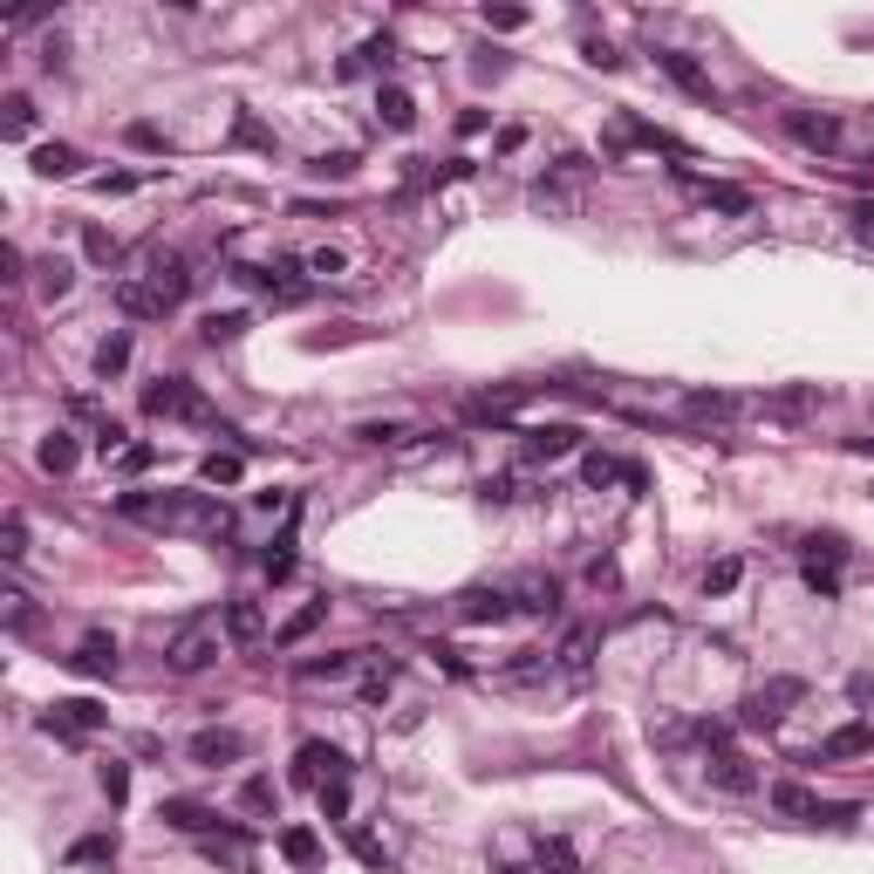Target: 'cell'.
Here are the masks:
<instances>
[{
    "mask_svg": "<svg viewBox=\"0 0 874 874\" xmlns=\"http://www.w3.org/2000/svg\"><path fill=\"white\" fill-rule=\"evenodd\" d=\"M123 520H137V526H158V533H198V539H213L233 526V512H226L213 493H123L117 499Z\"/></svg>",
    "mask_w": 874,
    "mask_h": 874,
    "instance_id": "cell-1",
    "label": "cell"
},
{
    "mask_svg": "<svg viewBox=\"0 0 874 874\" xmlns=\"http://www.w3.org/2000/svg\"><path fill=\"white\" fill-rule=\"evenodd\" d=\"M219 635H226V622H213V615H192V622H178V629L165 635V670H171V677H198L205 663L219 656Z\"/></svg>",
    "mask_w": 874,
    "mask_h": 874,
    "instance_id": "cell-2",
    "label": "cell"
},
{
    "mask_svg": "<svg viewBox=\"0 0 874 874\" xmlns=\"http://www.w3.org/2000/svg\"><path fill=\"white\" fill-rule=\"evenodd\" d=\"M800 697H806V683H800V677H773V683H758L752 697L738 704V725H752V731H773V725H779V717H786L792 704H800Z\"/></svg>",
    "mask_w": 874,
    "mask_h": 874,
    "instance_id": "cell-3",
    "label": "cell"
},
{
    "mask_svg": "<svg viewBox=\"0 0 874 874\" xmlns=\"http://www.w3.org/2000/svg\"><path fill=\"white\" fill-rule=\"evenodd\" d=\"M144 410H150V417H178V424H213V403H205L185 376L150 383V390H144Z\"/></svg>",
    "mask_w": 874,
    "mask_h": 874,
    "instance_id": "cell-4",
    "label": "cell"
},
{
    "mask_svg": "<svg viewBox=\"0 0 874 874\" xmlns=\"http://www.w3.org/2000/svg\"><path fill=\"white\" fill-rule=\"evenodd\" d=\"M102 725H110V711L89 704V697H62V704H48V711H41V731H48V738H62V744H83V738H96Z\"/></svg>",
    "mask_w": 874,
    "mask_h": 874,
    "instance_id": "cell-5",
    "label": "cell"
},
{
    "mask_svg": "<svg viewBox=\"0 0 874 874\" xmlns=\"http://www.w3.org/2000/svg\"><path fill=\"white\" fill-rule=\"evenodd\" d=\"M786 137L813 150V158H827V150H840V117L827 110H786Z\"/></svg>",
    "mask_w": 874,
    "mask_h": 874,
    "instance_id": "cell-6",
    "label": "cell"
},
{
    "mask_svg": "<svg viewBox=\"0 0 874 874\" xmlns=\"http://www.w3.org/2000/svg\"><path fill=\"white\" fill-rule=\"evenodd\" d=\"M185 758H192V765H213V773H219V765H240V758H246V738L226 731V725H205V731L185 738Z\"/></svg>",
    "mask_w": 874,
    "mask_h": 874,
    "instance_id": "cell-7",
    "label": "cell"
},
{
    "mask_svg": "<svg viewBox=\"0 0 874 874\" xmlns=\"http://www.w3.org/2000/svg\"><path fill=\"white\" fill-rule=\"evenodd\" d=\"M867 752H874V725H840L813 752H800V765H834V758H867Z\"/></svg>",
    "mask_w": 874,
    "mask_h": 874,
    "instance_id": "cell-8",
    "label": "cell"
},
{
    "mask_svg": "<svg viewBox=\"0 0 874 874\" xmlns=\"http://www.w3.org/2000/svg\"><path fill=\"white\" fill-rule=\"evenodd\" d=\"M144 288L158 294L165 307H178V301L192 294V267L178 260V253H150V267H144Z\"/></svg>",
    "mask_w": 874,
    "mask_h": 874,
    "instance_id": "cell-9",
    "label": "cell"
},
{
    "mask_svg": "<svg viewBox=\"0 0 874 874\" xmlns=\"http://www.w3.org/2000/svg\"><path fill=\"white\" fill-rule=\"evenodd\" d=\"M294 779L301 786H328V779H349V758L336 752V744H301V752H294Z\"/></svg>",
    "mask_w": 874,
    "mask_h": 874,
    "instance_id": "cell-10",
    "label": "cell"
},
{
    "mask_svg": "<svg viewBox=\"0 0 874 874\" xmlns=\"http://www.w3.org/2000/svg\"><path fill=\"white\" fill-rule=\"evenodd\" d=\"M587 670H595V629H574V635L554 650V677L574 690V683H587Z\"/></svg>",
    "mask_w": 874,
    "mask_h": 874,
    "instance_id": "cell-11",
    "label": "cell"
},
{
    "mask_svg": "<svg viewBox=\"0 0 874 874\" xmlns=\"http://www.w3.org/2000/svg\"><path fill=\"white\" fill-rule=\"evenodd\" d=\"M574 445H581V430H574V424H539V430H526L520 458H526V465H554V458H568Z\"/></svg>",
    "mask_w": 874,
    "mask_h": 874,
    "instance_id": "cell-12",
    "label": "cell"
},
{
    "mask_svg": "<svg viewBox=\"0 0 874 874\" xmlns=\"http://www.w3.org/2000/svg\"><path fill=\"white\" fill-rule=\"evenodd\" d=\"M219 622H226V642H240V650H253V642L267 635V608L253 602V595H233V602H226V615H219Z\"/></svg>",
    "mask_w": 874,
    "mask_h": 874,
    "instance_id": "cell-13",
    "label": "cell"
},
{
    "mask_svg": "<svg viewBox=\"0 0 874 874\" xmlns=\"http://www.w3.org/2000/svg\"><path fill=\"white\" fill-rule=\"evenodd\" d=\"M69 670H83V677H117V635L89 629V635L69 650Z\"/></svg>",
    "mask_w": 874,
    "mask_h": 874,
    "instance_id": "cell-14",
    "label": "cell"
},
{
    "mask_svg": "<svg viewBox=\"0 0 874 874\" xmlns=\"http://www.w3.org/2000/svg\"><path fill=\"white\" fill-rule=\"evenodd\" d=\"M656 69L670 75V83L683 89V96H697V102H717V89H711V75L690 62V56H677V48H656Z\"/></svg>",
    "mask_w": 874,
    "mask_h": 874,
    "instance_id": "cell-15",
    "label": "cell"
},
{
    "mask_svg": "<svg viewBox=\"0 0 874 874\" xmlns=\"http://www.w3.org/2000/svg\"><path fill=\"white\" fill-rule=\"evenodd\" d=\"M506 615H520L506 587H465L458 595V622H506Z\"/></svg>",
    "mask_w": 874,
    "mask_h": 874,
    "instance_id": "cell-16",
    "label": "cell"
},
{
    "mask_svg": "<svg viewBox=\"0 0 874 874\" xmlns=\"http://www.w3.org/2000/svg\"><path fill=\"white\" fill-rule=\"evenodd\" d=\"M158 820H165V827H178V834H219V813L213 806H198V800H165L158 806Z\"/></svg>",
    "mask_w": 874,
    "mask_h": 874,
    "instance_id": "cell-17",
    "label": "cell"
},
{
    "mask_svg": "<svg viewBox=\"0 0 874 874\" xmlns=\"http://www.w3.org/2000/svg\"><path fill=\"white\" fill-rule=\"evenodd\" d=\"M574 178H581V158L560 165V178H539V185H533V205H539V213H574Z\"/></svg>",
    "mask_w": 874,
    "mask_h": 874,
    "instance_id": "cell-18",
    "label": "cell"
},
{
    "mask_svg": "<svg viewBox=\"0 0 874 874\" xmlns=\"http://www.w3.org/2000/svg\"><path fill=\"white\" fill-rule=\"evenodd\" d=\"M512 608L520 615H560V581L554 574H526L520 587H512Z\"/></svg>",
    "mask_w": 874,
    "mask_h": 874,
    "instance_id": "cell-19",
    "label": "cell"
},
{
    "mask_svg": "<svg viewBox=\"0 0 874 874\" xmlns=\"http://www.w3.org/2000/svg\"><path fill=\"white\" fill-rule=\"evenodd\" d=\"M369 663V650H336V656H307V663H294V677H307V683H336V677H349V670H363Z\"/></svg>",
    "mask_w": 874,
    "mask_h": 874,
    "instance_id": "cell-20",
    "label": "cell"
},
{
    "mask_svg": "<svg viewBox=\"0 0 874 874\" xmlns=\"http://www.w3.org/2000/svg\"><path fill=\"white\" fill-rule=\"evenodd\" d=\"M711 786H725V792H752V765H744V752H731V744H711Z\"/></svg>",
    "mask_w": 874,
    "mask_h": 874,
    "instance_id": "cell-21",
    "label": "cell"
},
{
    "mask_svg": "<svg viewBox=\"0 0 874 874\" xmlns=\"http://www.w3.org/2000/svg\"><path fill=\"white\" fill-rule=\"evenodd\" d=\"M35 288H41V301H62L75 288V260H69V253H41V260H35Z\"/></svg>",
    "mask_w": 874,
    "mask_h": 874,
    "instance_id": "cell-22",
    "label": "cell"
},
{
    "mask_svg": "<svg viewBox=\"0 0 874 874\" xmlns=\"http://www.w3.org/2000/svg\"><path fill=\"white\" fill-rule=\"evenodd\" d=\"M499 683H506V690H533V683H560V677H554V656H547V650H526Z\"/></svg>",
    "mask_w": 874,
    "mask_h": 874,
    "instance_id": "cell-23",
    "label": "cell"
},
{
    "mask_svg": "<svg viewBox=\"0 0 874 874\" xmlns=\"http://www.w3.org/2000/svg\"><path fill=\"white\" fill-rule=\"evenodd\" d=\"M117 307H123V315H137V321H165V315H171V307L150 294L144 280H117Z\"/></svg>",
    "mask_w": 874,
    "mask_h": 874,
    "instance_id": "cell-24",
    "label": "cell"
},
{
    "mask_svg": "<svg viewBox=\"0 0 874 874\" xmlns=\"http://www.w3.org/2000/svg\"><path fill=\"white\" fill-rule=\"evenodd\" d=\"M75 458H83V451H75V430H48V437H41V472H48V478H69Z\"/></svg>",
    "mask_w": 874,
    "mask_h": 874,
    "instance_id": "cell-25",
    "label": "cell"
},
{
    "mask_svg": "<svg viewBox=\"0 0 874 874\" xmlns=\"http://www.w3.org/2000/svg\"><path fill=\"white\" fill-rule=\"evenodd\" d=\"M683 417H690V424H725V417H738V397L697 390V397H683Z\"/></svg>",
    "mask_w": 874,
    "mask_h": 874,
    "instance_id": "cell-26",
    "label": "cell"
},
{
    "mask_svg": "<svg viewBox=\"0 0 874 874\" xmlns=\"http://www.w3.org/2000/svg\"><path fill=\"white\" fill-rule=\"evenodd\" d=\"M205 861H226L233 874H246L253 867V847H246V834H205Z\"/></svg>",
    "mask_w": 874,
    "mask_h": 874,
    "instance_id": "cell-27",
    "label": "cell"
},
{
    "mask_svg": "<svg viewBox=\"0 0 874 874\" xmlns=\"http://www.w3.org/2000/svg\"><path fill=\"white\" fill-rule=\"evenodd\" d=\"M83 171V150L75 144H41L35 150V178H75Z\"/></svg>",
    "mask_w": 874,
    "mask_h": 874,
    "instance_id": "cell-28",
    "label": "cell"
},
{
    "mask_svg": "<svg viewBox=\"0 0 874 874\" xmlns=\"http://www.w3.org/2000/svg\"><path fill=\"white\" fill-rule=\"evenodd\" d=\"M321 622H328V602H307L301 615H288V622H280V635H274V642H280V650H294V642H307Z\"/></svg>",
    "mask_w": 874,
    "mask_h": 874,
    "instance_id": "cell-29",
    "label": "cell"
},
{
    "mask_svg": "<svg viewBox=\"0 0 874 874\" xmlns=\"http://www.w3.org/2000/svg\"><path fill=\"white\" fill-rule=\"evenodd\" d=\"M533 397V383H506V390H478L472 397V417H506L512 403H526Z\"/></svg>",
    "mask_w": 874,
    "mask_h": 874,
    "instance_id": "cell-30",
    "label": "cell"
},
{
    "mask_svg": "<svg viewBox=\"0 0 874 874\" xmlns=\"http://www.w3.org/2000/svg\"><path fill=\"white\" fill-rule=\"evenodd\" d=\"M0 110H8V117H0V137H8V144H21V137L35 131V102L21 96V89H8V102H0Z\"/></svg>",
    "mask_w": 874,
    "mask_h": 874,
    "instance_id": "cell-31",
    "label": "cell"
},
{
    "mask_svg": "<svg viewBox=\"0 0 874 874\" xmlns=\"http://www.w3.org/2000/svg\"><path fill=\"white\" fill-rule=\"evenodd\" d=\"M123 369H131V336L117 328V336H102V342H96V376L110 383V376H123Z\"/></svg>",
    "mask_w": 874,
    "mask_h": 874,
    "instance_id": "cell-32",
    "label": "cell"
},
{
    "mask_svg": "<svg viewBox=\"0 0 874 874\" xmlns=\"http://www.w3.org/2000/svg\"><path fill=\"white\" fill-rule=\"evenodd\" d=\"M376 117L390 123V131H410V123H417V102H410V89H383L376 96Z\"/></svg>",
    "mask_w": 874,
    "mask_h": 874,
    "instance_id": "cell-33",
    "label": "cell"
},
{
    "mask_svg": "<svg viewBox=\"0 0 874 874\" xmlns=\"http://www.w3.org/2000/svg\"><path fill=\"white\" fill-rule=\"evenodd\" d=\"M773 806H779L786 820H813V813H820V800H813L806 786H792V779H779V786H773Z\"/></svg>",
    "mask_w": 874,
    "mask_h": 874,
    "instance_id": "cell-34",
    "label": "cell"
},
{
    "mask_svg": "<svg viewBox=\"0 0 874 874\" xmlns=\"http://www.w3.org/2000/svg\"><path fill=\"white\" fill-rule=\"evenodd\" d=\"M533 867H539V874H574V847L560 840V834L539 840V847H533Z\"/></svg>",
    "mask_w": 874,
    "mask_h": 874,
    "instance_id": "cell-35",
    "label": "cell"
},
{
    "mask_svg": "<svg viewBox=\"0 0 874 874\" xmlns=\"http://www.w3.org/2000/svg\"><path fill=\"white\" fill-rule=\"evenodd\" d=\"M240 472H246V458H240V451H213V458L198 465V478H205V485H240Z\"/></svg>",
    "mask_w": 874,
    "mask_h": 874,
    "instance_id": "cell-36",
    "label": "cell"
},
{
    "mask_svg": "<svg viewBox=\"0 0 874 874\" xmlns=\"http://www.w3.org/2000/svg\"><path fill=\"white\" fill-rule=\"evenodd\" d=\"M280 854H288L294 867H315L321 861V840L307 834V827H288V834H280Z\"/></svg>",
    "mask_w": 874,
    "mask_h": 874,
    "instance_id": "cell-37",
    "label": "cell"
},
{
    "mask_svg": "<svg viewBox=\"0 0 874 874\" xmlns=\"http://www.w3.org/2000/svg\"><path fill=\"white\" fill-rule=\"evenodd\" d=\"M704 205H711V213L744 219V213H752V192H744V185H704Z\"/></svg>",
    "mask_w": 874,
    "mask_h": 874,
    "instance_id": "cell-38",
    "label": "cell"
},
{
    "mask_svg": "<svg viewBox=\"0 0 874 874\" xmlns=\"http://www.w3.org/2000/svg\"><path fill=\"white\" fill-rule=\"evenodd\" d=\"M89 861H117V834H89L69 847V867H89Z\"/></svg>",
    "mask_w": 874,
    "mask_h": 874,
    "instance_id": "cell-39",
    "label": "cell"
},
{
    "mask_svg": "<svg viewBox=\"0 0 874 874\" xmlns=\"http://www.w3.org/2000/svg\"><path fill=\"white\" fill-rule=\"evenodd\" d=\"M96 786H102V800H110V806H123V800H131V765H102V773H96Z\"/></svg>",
    "mask_w": 874,
    "mask_h": 874,
    "instance_id": "cell-40",
    "label": "cell"
},
{
    "mask_svg": "<svg viewBox=\"0 0 874 874\" xmlns=\"http://www.w3.org/2000/svg\"><path fill=\"white\" fill-rule=\"evenodd\" d=\"M21 554H28V520L8 512V520H0V560H21Z\"/></svg>",
    "mask_w": 874,
    "mask_h": 874,
    "instance_id": "cell-41",
    "label": "cell"
},
{
    "mask_svg": "<svg viewBox=\"0 0 874 874\" xmlns=\"http://www.w3.org/2000/svg\"><path fill=\"white\" fill-rule=\"evenodd\" d=\"M806 587L820 602H834L840 595V568H834V560H806Z\"/></svg>",
    "mask_w": 874,
    "mask_h": 874,
    "instance_id": "cell-42",
    "label": "cell"
},
{
    "mask_svg": "<svg viewBox=\"0 0 874 874\" xmlns=\"http://www.w3.org/2000/svg\"><path fill=\"white\" fill-rule=\"evenodd\" d=\"M403 437H410V424H355V445H369V451L403 445Z\"/></svg>",
    "mask_w": 874,
    "mask_h": 874,
    "instance_id": "cell-43",
    "label": "cell"
},
{
    "mask_svg": "<svg viewBox=\"0 0 874 874\" xmlns=\"http://www.w3.org/2000/svg\"><path fill=\"white\" fill-rule=\"evenodd\" d=\"M738 574H744V568H738L731 554H725V560H711V568H704V595H731V587H738Z\"/></svg>",
    "mask_w": 874,
    "mask_h": 874,
    "instance_id": "cell-44",
    "label": "cell"
},
{
    "mask_svg": "<svg viewBox=\"0 0 874 874\" xmlns=\"http://www.w3.org/2000/svg\"><path fill=\"white\" fill-rule=\"evenodd\" d=\"M260 568H267L274 581H288V574H294V539H288V533H280V539H274V547L260 554Z\"/></svg>",
    "mask_w": 874,
    "mask_h": 874,
    "instance_id": "cell-45",
    "label": "cell"
},
{
    "mask_svg": "<svg viewBox=\"0 0 874 874\" xmlns=\"http://www.w3.org/2000/svg\"><path fill=\"white\" fill-rule=\"evenodd\" d=\"M150 465H158V445H123V451H117V472H123V478H137V472H150Z\"/></svg>",
    "mask_w": 874,
    "mask_h": 874,
    "instance_id": "cell-46",
    "label": "cell"
},
{
    "mask_svg": "<svg viewBox=\"0 0 874 874\" xmlns=\"http://www.w3.org/2000/svg\"><path fill=\"white\" fill-rule=\"evenodd\" d=\"M240 806H246V813H274V806H280V792H274V779H246V792H240Z\"/></svg>",
    "mask_w": 874,
    "mask_h": 874,
    "instance_id": "cell-47",
    "label": "cell"
},
{
    "mask_svg": "<svg viewBox=\"0 0 874 874\" xmlns=\"http://www.w3.org/2000/svg\"><path fill=\"white\" fill-rule=\"evenodd\" d=\"M321 813L349 827V779H328V786H321Z\"/></svg>",
    "mask_w": 874,
    "mask_h": 874,
    "instance_id": "cell-48",
    "label": "cell"
},
{
    "mask_svg": "<svg viewBox=\"0 0 874 874\" xmlns=\"http://www.w3.org/2000/svg\"><path fill=\"white\" fill-rule=\"evenodd\" d=\"M349 847H355V861H369V867H390V854H383V840H376V834H363V827H355V834H349Z\"/></svg>",
    "mask_w": 874,
    "mask_h": 874,
    "instance_id": "cell-49",
    "label": "cell"
},
{
    "mask_svg": "<svg viewBox=\"0 0 874 874\" xmlns=\"http://www.w3.org/2000/svg\"><path fill=\"white\" fill-rule=\"evenodd\" d=\"M246 328V315H205V342H233Z\"/></svg>",
    "mask_w": 874,
    "mask_h": 874,
    "instance_id": "cell-50",
    "label": "cell"
},
{
    "mask_svg": "<svg viewBox=\"0 0 874 874\" xmlns=\"http://www.w3.org/2000/svg\"><path fill=\"white\" fill-rule=\"evenodd\" d=\"M0 615H8V629H28V595L8 587V595H0Z\"/></svg>",
    "mask_w": 874,
    "mask_h": 874,
    "instance_id": "cell-51",
    "label": "cell"
},
{
    "mask_svg": "<svg viewBox=\"0 0 874 874\" xmlns=\"http://www.w3.org/2000/svg\"><path fill=\"white\" fill-rule=\"evenodd\" d=\"M485 28H499V35L526 28V8H485Z\"/></svg>",
    "mask_w": 874,
    "mask_h": 874,
    "instance_id": "cell-52",
    "label": "cell"
},
{
    "mask_svg": "<svg viewBox=\"0 0 874 874\" xmlns=\"http://www.w3.org/2000/svg\"><path fill=\"white\" fill-rule=\"evenodd\" d=\"M307 274H321V280H336V274H342V253H336V246H321V253H307Z\"/></svg>",
    "mask_w": 874,
    "mask_h": 874,
    "instance_id": "cell-53",
    "label": "cell"
},
{
    "mask_svg": "<svg viewBox=\"0 0 874 874\" xmlns=\"http://www.w3.org/2000/svg\"><path fill=\"white\" fill-rule=\"evenodd\" d=\"M478 499H485V506H506V499H520V485H512V478H485Z\"/></svg>",
    "mask_w": 874,
    "mask_h": 874,
    "instance_id": "cell-54",
    "label": "cell"
},
{
    "mask_svg": "<svg viewBox=\"0 0 874 874\" xmlns=\"http://www.w3.org/2000/svg\"><path fill=\"white\" fill-rule=\"evenodd\" d=\"M83 253H89V260H117V240H110V233H96V226H89V233H83Z\"/></svg>",
    "mask_w": 874,
    "mask_h": 874,
    "instance_id": "cell-55",
    "label": "cell"
},
{
    "mask_svg": "<svg viewBox=\"0 0 874 874\" xmlns=\"http://www.w3.org/2000/svg\"><path fill=\"white\" fill-rule=\"evenodd\" d=\"M854 820H861L854 806H820V813H813V827H854Z\"/></svg>",
    "mask_w": 874,
    "mask_h": 874,
    "instance_id": "cell-56",
    "label": "cell"
},
{
    "mask_svg": "<svg viewBox=\"0 0 874 874\" xmlns=\"http://www.w3.org/2000/svg\"><path fill=\"white\" fill-rule=\"evenodd\" d=\"M315 171H321V178H349V171H355V150H336V158H315Z\"/></svg>",
    "mask_w": 874,
    "mask_h": 874,
    "instance_id": "cell-57",
    "label": "cell"
},
{
    "mask_svg": "<svg viewBox=\"0 0 874 874\" xmlns=\"http://www.w3.org/2000/svg\"><path fill=\"white\" fill-rule=\"evenodd\" d=\"M123 137H131L137 150H165V137H158V131H150V123H131V131H123Z\"/></svg>",
    "mask_w": 874,
    "mask_h": 874,
    "instance_id": "cell-58",
    "label": "cell"
},
{
    "mask_svg": "<svg viewBox=\"0 0 874 874\" xmlns=\"http://www.w3.org/2000/svg\"><path fill=\"white\" fill-rule=\"evenodd\" d=\"M587 62H595V69H622V56H615L608 41H587Z\"/></svg>",
    "mask_w": 874,
    "mask_h": 874,
    "instance_id": "cell-59",
    "label": "cell"
},
{
    "mask_svg": "<svg viewBox=\"0 0 874 874\" xmlns=\"http://www.w3.org/2000/svg\"><path fill=\"white\" fill-rule=\"evenodd\" d=\"M847 219H854V233H861V240H874V205H854Z\"/></svg>",
    "mask_w": 874,
    "mask_h": 874,
    "instance_id": "cell-60",
    "label": "cell"
},
{
    "mask_svg": "<svg viewBox=\"0 0 874 874\" xmlns=\"http://www.w3.org/2000/svg\"><path fill=\"white\" fill-rule=\"evenodd\" d=\"M499 874H526V867H499Z\"/></svg>",
    "mask_w": 874,
    "mask_h": 874,
    "instance_id": "cell-61",
    "label": "cell"
}]
</instances>
